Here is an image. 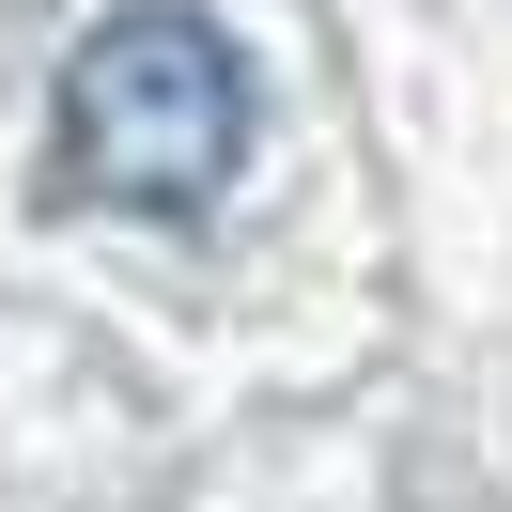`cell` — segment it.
<instances>
[{
    "label": "cell",
    "mask_w": 512,
    "mask_h": 512,
    "mask_svg": "<svg viewBox=\"0 0 512 512\" xmlns=\"http://www.w3.org/2000/svg\"><path fill=\"white\" fill-rule=\"evenodd\" d=\"M249 156V63L202 0H109L63 63L47 171L109 218H202Z\"/></svg>",
    "instance_id": "cell-1"
}]
</instances>
